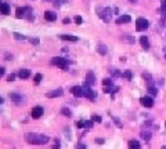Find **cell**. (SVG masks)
I'll return each mask as SVG.
<instances>
[{
    "label": "cell",
    "mask_w": 166,
    "mask_h": 149,
    "mask_svg": "<svg viewBox=\"0 0 166 149\" xmlns=\"http://www.w3.org/2000/svg\"><path fill=\"white\" fill-rule=\"evenodd\" d=\"M25 140L28 144L32 145H44L49 142V137L44 134H35V133H29V134L25 135Z\"/></svg>",
    "instance_id": "obj_1"
},
{
    "label": "cell",
    "mask_w": 166,
    "mask_h": 149,
    "mask_svg": "<svg viewBox=\"0 0 166 149\" xmlns=\"http://www.w3.org/2000/svg\"><path fill=\"white\" fill-rule=\"evenodd\" d=\"M98 17L103 18L105 22H109L111 21V17H112V10L111 8H97Z\"/></svg>",
    "instance_id": "obj_2"
},
{
    "label": "cell",
    "mask_w": 166,
    "mask_h": 149,
    "mask_svg": "<svg viewBox=\"0 0 166 149\" xmlns=\"http://www.w3.org/2000/svg\"><path fill=\"white\" fill-rule=\"evenodd\" d=\"M51 62L54 64V65H57V66H60L61 69H64V71H67L68 69V65L71 64V61H68L67 58H61V57H57L54 58Z\"/></svg>",
    "instance_id": "obj_3"
},
{
    "label": "cell",
    "mask_w": 166,
    "mask_h": 149,
    "mask_svg": "<svg viewBox=\"0 0 166 149\" xmlns=\"http://www.w3.org/2000/svg\"><path fill=\"white\" fill-rule=\"evenodd\" d=\"M148 21H147L145 18H137L136 21V29L138 30V32H143V30H145L147 28H148Z\"/></svg>",
    "instance_id": "obj_4"
},
{
    "label": "cell",
    "mask_w": 166,
    "mask_h": 149,
    "mask_svg": "<svg viewBox=\"0 0 166 149\" xmlns=\"http://www.w3.org/2000/svg\"><path fill=\"white\" fill-rule=\"evenodd\" d=\"M10 98L15 102V104H17V105L25 104V97L20 95V94H17V93H13V94H10Z\"/></svg>",
    "instance_id": "obj_5"
},
{
    "label": "cell",
    "mask_w": 166,
    "mask_h": 149,
    "mask_svg": "<svg viewBox=\"0 0 166 149\" xmlns=\"http://www.w3.org/2000/svg\"><path fill=\"white\" fill-rule=\"evenodd\" d=\"M42 115H43V108L42 106H35L33 109H32V112H31V116L33 119H39Z\"/></svg>",
    "instance_id": "obj_6"
},
{
    "label": "cell",
    "mask_w": 166,
    "mask_h": 149,
    "mask_svg": "<svg viewBox=\"0 0 166 149\" xmlns=\"http://www.w3.org/2000/svg\"><path fill=\"white\" fill-rule=\"evenodd\" d=\"M71 93H72L75 97H84V90H83V87L80 86H75L71 88Z\"/></svg>",
    "instance_id": "obj_7"
},
{
    "label": "cell",
    "mask_w": 166,
    "mask_h": 149,
    "mask_svg": "<svg viewBox=\"0 0 166 149\" xmlns=\"http://www.w3.org/2000/svg\"><path fill=\"white\" fill-rule=\"evenodd\" d=\"M140 102L145 108H152V105H154V101H152L151 97H143V98H140Z\"/></svg>",
    "instance_id": "obj_8"
},
{
    "label": "cell",
    "mask_w": 166,
    "mask_h": 149,
    "mask_svg": "<svg viewBox=\"0 0 166 149\" xmlns=\"http://www.w3.org/2000/svg\"><path fill=\"white\" fill-rule=\"evenodd\" d=\"M83 90H84V97H86V98L92 100V101L96 100V93H94L90 87H83Z\"/></svg>",
    "instance_id": "obj_9"
},
{
    "label": "cell",
    "mask_w": 166,
    "mask_h": 149,
    "mask_svg": "<svg viewBox=\"0 0 166 149\" xmlns=\"http://www.w3.org/2000/svg\"><path fill=\"white\" fill-rule=\"evenodd\" d=\"M62 94H64L62 88H57V90H53V91H49L46 94V97L47 98H55V97H61Z\"/></svg>",
    "instance_id": "obj_10"
},
{
    "label": "cell",
    "mask_w": 166,
    "mask_h": 149,
    "mask_svg": "<svg viewBox=\"0 0 166 149\" xmlns=\"http://www.w3.org/2000/svg\"><path fill=\"white\" fill-rule=\"evenodd\" d=\"M132 18H130V15H121L119 18H116V24L121 25V24H127V22H130Z\"/></svg>",
    "instance_id": "obj_11"
},
{
    "label": "cell",
    "mask_w": 166,
    "mask_h": 149,
    "mask_svg": "<svg viewBox=\"0 0 166 149\" xmlns=\"http://www.w3.org/2000/svg\"><path fill=\"white\" fill-rule=\"evenodd\" d=\"M44 19H47V21H55L57 19V14L55 13H53V11H46L44 13Z\"/></svg>",
    "instance_id": "obj_12"
},
{
    "label": "cell",
    "mask_w": 166,
    "mask_h": 149,
    "mask_svg": "<svg viewBox=\"0 0 166 149\" xmlns=\"http://www.w3.org/2000/svg\"><path fill=\"white\" fill-rule=\"evenodd\" d=\"M140 44H141V47L144 48V50H148V48H150L148 37H147V36H141V37H140Z\"/></svg>",
    "instance_id": "obj_13"
},
{
    "label": "cell",
    "mask_w": 166,
    "mask_h": 149,
    "mask_svg": "<svg viewBox=\"0 0 166 149\" xmlns=\"http://www.w3.org/2000/svg\"><path fill=\"white\" fill-rule=\"evenodd\" d=\"M86 82H87V84H90V86L96 83V76H94L93 72H89L87 75H86Z\"/></svg>",
    "instance_id": "obj_14"
},
{
    "label": "cell",
    "mask_w": 166,
    "mask_h": 149,
    "mask_svg": "<svg viewBox=\"0 0 166 149\" xmlns=\"http://www.w3.org/2000/svg\"><path fill=\"white\" fill-rule=\"evenodd\" d=\"M29 76H31L29 69H21L20 72H18V77H21V79H28Z\"/></svg>",
    "instance_id": "obj_15"
},
{
    "label": "cell",
    "mask_w": 166,
    "mask_h": 149,
    "mask_svg": "<svg viewBox=\"0 0 166 149\" xmlns=\"http://www.w3.org/2000/svg\"><path fill=\"white\" fill-rule=\"evenodd\" d=\"M60 39L69 40V42H78V36H72V35H60Z\"/></svg>",
    "instance_id": "obj_16"
},
{
    "label": "cell",
    "mask_w": 166,
    "mask_h": 149,
    "mask_svg": "<svg viewBox=\"0 0 166 149\" xmlns=\"http://www.w3.org/2000/svg\"><path fill=\"white\" fill-rule=\"evenodd\" d=\"M0 10H1V14H4V15H7L10 13V7H9L7 3H1L0 4Z\"/></svg>",
    "instance_id": "obj_17"
},
{
    "label": "cell",
    "mask_w": 166,
    "mask_h": 149,
    "mask_svg": "<svg viewBox=\"0 0 166 149\" xmlns=\"http://www.w3.org/2000/svg\"><path fill=\"white\" fill-rule=\"evenodd\" d=\"M129 149H140V142L136 140H132L129 142Z\"/></svg>",
    "instance_id": "obj_18"
},
{
    "label": "cell",
    "mask_w": 166,
    "mask_h": 149,
    "mask_svg": "<svg viewBox=\"0 0 166 149\" xmlns=\"http://www.w3.org/2000/svg\"><path fill=\"white\" fill-rule=\"evenodd\" d=\"M141 137H143V138H144L145 141H150V140H151V131H150V130H144V129H143Z\"/></svg>",
    "instance_id": "obj_19"
},
{
    "label": "cell",
    "mask_w": 166,
    "mask_h": 149,
    "mask_svg": "<svg viewBox=\"0 0 166 149\" xmlns=\"http://www.w3.org/2000/svg\"><path fill=\"white\" fill-rule=\"evenodd\" d=\"M24 18L29 19V21L33 19V15H32V10H31V7H26V8H25V17Z\"/></svg>",
    "instance_id": "obj_20"
},
{
    "label": "cell",
    "mask_w": 166,
    "mask_h": 149,
    "mask_svg": "<svg viewBox=\"0 0 166 149\" xmlns=\"http://www.w3.org/2000/svg\"><path fill=\"white\" fill-rule=\"evenodd\" d=\"M15 15H17V18H24V17H25V8L18 7L17 11H15Z\"/></svg>",
    "instance_id": "obj_21"
},
{
    "label": "cell",
    "mask_w": 166,
    "mask_h": 149,
    "mask_svg": "<svg viewBox=\"0 0 166 149\" xmlns=\"http://www.w3.org/2000/svg\"><path fill=\"white\" fill-rule=\"evenodd\" d=\"M109 73H111L112 76H122V73L119 72L116 68H111V69H109Z\"/></svg>",
    "instance_id": "obj_22"
},
{
    "label": "cell",
    "mask_w": 166,
    "mask_h": 149,
    "mask_svg": "<svg viewBox=\"0 0 166 149\" xmlns=\"http://www.w3.org/2000/svg\"><path fill=\"white\" fill-rule=\"evenodd\" d=\"M98 53L105 55V54H107V47H105L104 44H100V46H98Z\"/></svg>",
    "instance_id": "obj_23"
},
{
    "label": "cell",
    "mask_w": 166,
    "mask_h": 149,
    "mask_svg": "<svg viewBox=\"0 0 166 149\" xmlns=\"http://www.w3.org/2000/svg\"><path fill=\"white\" fill-rule=\"evenodd\" d=\"M61 113H62L64 116H67V117H71V115H72L68 108H62V109H61Z\"/></svg>",
    "instance_id": "obj_24"
},
{
    "label": "cell",
    "mask_w": 166,
    "mask_h": 149,
    "mask_svg": "<svg viewBox=\"0 0 166 149\" xmlns=\"http://www.w3.org/2000/svg\"><path fill=\"white\" fill-rule=\"evenodd\" d=\"M122 76L123 77H126V79H127V80H132V72H130V71H126V72H123L122 73Z\"/></svg>",
    "instance_id": "obj_25"
},
{
    "label": "cell",
    "mask_w": 166,
    "mask_h": 149,
    "mask_svg": "<svg viewBox=\"0 0 166 149\" xmlns=\"http://www.w3.org/2000/svg\"><path fill=\"white\" fill-rule=\"evenodd\" d=\"M103 84L105 87H108V86H112V80L109 79V77H107V79H104L103 80Z\"/></svg>",
    "instance_id": "obj_26"
},
{
    "label": "cell",
    "mask_w": 166,
    "mask_h": 149,
    "mask_svg": "<svg viewBox=\"0 0 166 149\" xmlns=\"http://www.w3.org/2000/svg\"><path fill=\"white\" fill-rule=\"evenodd\" d=\"M148 93H150L151 95H156V94H158V90H156L155 87H148Z\"/></svg>",
    "instance_id": "obj_27"
},
{
    "label": "cell",
    "mask_w": 166,
    "mask_h": 149,
    "mask_svg": "<svg viewBox=\"0 0 166 149\" xmlns=\"http://www.w3.org/2000/svg\"><path fill=\"white\" fill-rule=\"evenodd\" d=\"M14 37L17 39V40H25V39H26V37H25V36H24V35L17 33V32H15V33H14Z\"/></svg>",
    "instance_id": "obj_28"
},
{
    "label": "cell",
    "mask_w": 166,
    "mask_h": 149,
    "mask_svg": "<svg viewBox=\"0 0 166 149\" xmlns=\"http://www.w3.org/2000/svg\"><path fill=\"white\" fill-rule=\"evenodd\" d=\"M123 39H125V40H127V42H130V43H134V37L129 36V35H125V36H123Z\"/></svg>",
    "instance_id": "obj_29"
},
{
    "label": "cell",
    "mask_w": 166,
    "mask_h": 149,
    "mask_svg": "<svg viewBox=\"0 0 166 149\" xmlns=\"http://www.w3.org/2000/svg\"><path fill=\"white\" fill-rule=\"evenodd\" d=\"M40 80H42V75H40V73H38V75L35 76V83H36V84H39Z\"/></svg>",
    "instance_id": "obj_30"
},
{
    "label": "cell",
    "mask_w": 166,
    "mask_h": 149,
    "mask_svg": "<svg viewBox=\"0 0 166 149\" xmlns=\"http://www.w3.org/2000/svg\"><path fill=\"white\" fill-rule=\"evenodd\" d=\"M83 123H84V127H87V129H92V126H93V120L83 121Z\"/></svg>",
    "instance_id": "obj_31"
},
{
    "label": "cell",
    "mask_w": 166,
    "mask_h": 149,
    "mask_svg": "<svg viewBox=\"0 0 166 149\" xmlns=\"http://www.w3.org/2000/svg\"><path fill=\"white\" fill-rule=\"evenodd\" d=\"M92 120H93V121H97V123H100V121H101V116L94 115L93 117H92Z\"/></svg>",
    "instance_id": "obj_32"
},
{
    "label": "cell",
    "mask_w": 166,
    "mask_h": 149,
    "mask_svg": "<svg viewBox=\"0 0 166 149\" xmlns=\"http://www.w3.org/2000/svg\"><path fill=\"white\" fill-rule=\"evenodd\" d=\"M143 77H144V79H147V82L150 83L152 80V77H151V75H148V73H144V75H143Z\"/></svg>",
    "instance_id": "obj_33"
},
{
    "label": "cell",
    "mask_w": 166,
    "mask_h": 149,
    "mask_svg": "<svg viewBox=\"0 0 166 149\" xmlns=\"http://www.w3.org/2000/svg\"><path fill=\"white\" fill-rule=\"evenodd\" d=\"M75 22H76V24H82V22H83L82 17H79V15H76V17H75Z\"/></svg>",
    "instance_id": "obj_34"
},
{
    "label": "cell",
    "mask_w": 166,
    "mask_h": 149,
    "mask_svg": "<svg viewBox=\"0 0 166 149\" xmlns=\"http://www.w3.org/2000/svg\"><path fill=\"white\" fill-rule=\"evenodd\" d=\"M14 79H15V75H14V73H11V75L7 76V82H13Z\"/></svg>",
    "instance_id": "obj_35"
},
{
    "label": "cell",
    "mask_w": 166,
    "mask_h": 149,
    "mask_svg": "<svg viewBox=\"0 0 166 149\" xmlns=\"http://www.w3.org/2000/svg\"><path fill=\"white\" fill-rule=\"evenodd\" d=\"M161 10H162V11H166V0H162V4H161Z\"/></svg>",
    "instance_id": "obj_36"
},
{
    "label": "cell",
    "mask_w": 166,
    "mask_h": 149,
    "mask_svg": "<svg viewBox=\"0 0 166 149\" xmlns=\"http://www.w3.org/2000/svg\"><path fill=\"white\" fill-rule=\"evenodd\" d=\"M76 127H78V129H82V127H84V123H83V121H78V123H76Z\"/></svg>",
    "instance_id": "obj_37"
},
{
    "label": "cell",
    "mask_w": 166,
    "mask_h": 149,
    "mask_svg": "<svg viewBox=\"0 0 166 149\" xmlns=\"http://www.w3.org/2000/svg\"><path fill=\"white\" fill-rule=\"evenodd\" d=\"M31 43H32V44H39V39H36V37L31 39Z\"/></svg>",
    "instance_id": "obj_38"
},
{
    "label": "cell",
    "mask_w": 166,
    "mask_h": 149,
    "mask_svg": "<svg viewBox=\"0 0 166 149\" xmlns=\"http://www.w3.org/2000/svg\"><path fill=\"white\" fill-rule=\"evenodd\" d=\"M114 120H115V123H116L118 127H122V123L119 121V119H116V117H114Z\"/></svg>",
    "instance_id": "obj_39"
},
{
    "label": "cell",
    "mask_w": 166,
    "mask_h": 149,
    "mask_svg": "<svg viewBox=\"0 0 166 149\" xmlns=\"http://www.w3.org/2000/svg\"><path fill=\"white\" fill-rule=\"evenodd\" d=\"M76 149H86V145H83V144H79L78 146H76Z\"/></svg>",
    "instance_id": "obj_40"
},
{
    "label": "cell",
    "mask_w": 166,
    "mask_h": 149,
    "mask_svg": "<svg viewBox=\"0 0 166 149\" xmlns=\"http://www.w3.org/2000/svg\"><path fill=\"white\" fill-rule=\"evenodd\" d=\"M96 144H104V140H100V138H97V140H96Z\"/></svg>",
    "instance_id": "obj_41"
},
{
    "label": "cell",
    "mask_w": 166,
    "mask_h": 149,
    "mask_svg": "<svg viewBox=\"0 0 166 149\" xmlns=\"http://www.w3.org/2000/svg\"><path fill=\"white\" fill-rule=\"evenodd\" d=\"M0 76H4V68H0Z\"/></svg>",
    "instance_id": "obj_42"
},
{
    "label": "cell",
    "mask_w": 166,
    "mask_h": 149,
    "mask_svg": "<svg viewBox=\"0 0 166 149\" xmlns=\"http://www.w3.org/2000/svg\"><path fill=\"white\" fill-rule=\"evenodd\" d=\"M51 149H60V144H58V142H55V145H54Z\"/></svg>",
    "instance_id": "obj_43"
},
{
    "label": "cell",
    "mask_w": 166,
    "mask_h": 149,
    "mask_svg": "<svg viewBox=\"0 0 166 149\" xmlns=\"http://www.w3.org/2000/svg\"><path fill=\"white\" fill-rule=\"evenodd\" d=\"M62 22H64V24H69V18H65Z\"/></svg>",
    "instance_id": "obj_44"
},
{
    "label": "cell",
    "mask_w": 166,
    "mask_h": 149,
    "mask_svg": "<svg viewBox=\"0 0 166 149\" xmlns=\"http://www.w3.org/2000/svg\"><path fill=\"white\" fill-rule=\"evenodd\" d=\"M161 149H166V146H162V148Z\"/></svg>",
    "instance_id": "obj_45"
},
{
    "label": "cell",
    "mask_w": 166,
    "mask_h": 149,
    "mask_svg": "<svg viewBox=\"0 0 166 149\" xmlns=\"http://www.w3.org/2000/svg\"><path fill=\"white\" fill-rule=\"evenodd\" d=\"M165 58H166V50H165Z\"/></svg>",
    "instance_id": "obj_46"
},
{
    "label": "cell",
    "mask_w": 166,
    "mask_h": 149,
    "mask_svg": "<svg viewBox=\"0 0 166 149\" xmlns=\"http://www.w3.org/2000/svg\"><path fill=\"white\" fill-rule=\"evenodd\" d=\"M132 1H136V0H132Z\"/></svg>",
    "instance_id": "obj_47"
},
{
    "label": "cell",
    "mask_w": 166,
    "mask_h": 149,
    "mask_svg": "<svg viewBox=\"0 0 166 149\" xmlns=\"http://www.w3.org/2000/svg\"><path fill=\"white\" fill-rule=\"evenodd\" d=\"M165 126H166V124H165Z\"/></svg>",
    "instance_id": "obj_48"
}]
</instances>
